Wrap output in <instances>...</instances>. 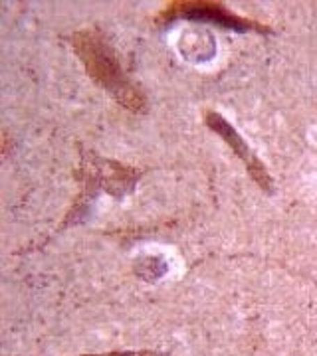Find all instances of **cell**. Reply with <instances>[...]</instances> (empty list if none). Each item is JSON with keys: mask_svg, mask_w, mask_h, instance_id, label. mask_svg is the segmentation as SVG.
I'll return each mask as SVG.
<instances>
[{"mask_svg": "<svg viewBox=\"0 0 317 356\" xmlns=\"http://www.w3.org/2000/svg\"><path fill=\"white\" fill-rule=\"evenodd\" d=\"M88 356H159V355H157V353L141 350V353H109V355H88Z\"/></svg>", "mask_w": 317, "mask_h": 356, "instance_id": "cell-4", "label": "cell"}, {"mask_svg": "<svg viewBox=\"0 0 317 356\" xmlns=\"http://www.w3.org/2000/svg\"><path fill=\"white\" fill-rule=\"evenodd\" d=\"M173 18L208 22V24L222 26V28H232L238 32H250V30L272 32L252 20H246V18L232 14L229 8H224L222 4H216V2H173V4H169L165 13L161 14V22H171Z\"/></svg>", "mask_w": 317, "mask_h": 356, "instance_id": "cell-2", "label": "cell"}, {"mask_svg": "<svg viewBox=\"0 0 317 356\" xmlns=\"http://www.w3.org/2000/svg\"><path fill=\"white\" fill-rule=\"evenodd\" d=\"M72 44L76 54L84 62L89 77L103 88L121 107L129 111L141 113L147 107V99L141 93L137 86L131 83V79L123 72V65L119 62V56L109 40L103 36L100 30L89 28L82 30L72 36Z\"/></svg>", "mask_w": 317, "mask_h": 356, "instance_id": "cell-1", "label": "cell"}, {"mask_svg": "<svg viewBox=\"0 0 317 356\" xmlns=\"http://www.w3.org/2000/svg\"><path fill=\"white\" fill-rule=\"evenodd\" d=\"M204 123L212 129L215 133H218L222 139L226 140L230 147H232V151L240 156L242 161H244V165H246V168H248V172H250V177H252L254 182H256L262 191L268 192V194H274V180L268 175L266 166L262 165V161H258V156H256L252 149L246 145V140L242 139L240 135L236 133V129L232 127L224 117L212 113V111H208V113L204 115Z\"/></svg>", "mask_w": 317, "mask_h": 356, "instance_id": "cell-3", "label": "cell"}]
</instances>
